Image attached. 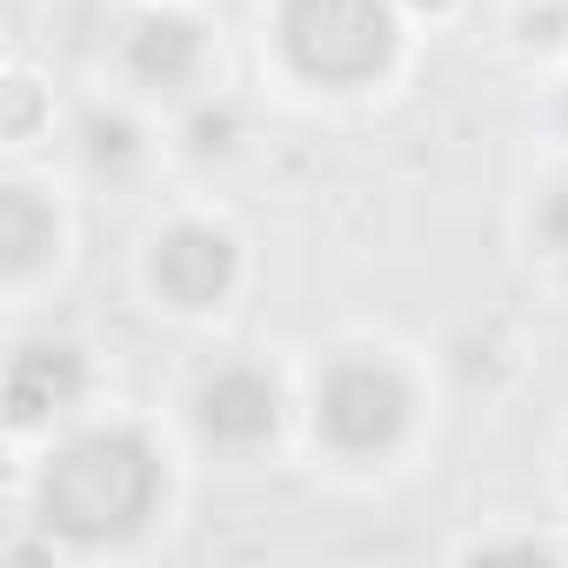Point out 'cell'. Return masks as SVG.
Masks as SVG:
<instances>
[{"label":"cell","mask_w":568,"mask_h":568,"mask_svg":"<svg viewBox=\"0 0 568 568\" xmlns=\"http://www.w3.org/2000/svg\"><path fill=\"white\" fill-rule=\"evenodd\" d=\"M154 495H161V468L134 435H81L74 448L54 455V468L41 481L48 528L74 535V541H108V535L141 528Z\"/></svg>","instance_id":"1"},{"label":"cell","mask_w":568,"mask_h":568,"mask_svg":"<svg viewBox=\"0 0 568 568\" xmlns=\"http://www.w3.org/2000/svg\"><path fill=\"white\" fill-rule=\"evenodd\" d=\"M281 41L308 81H368L395 54V21L382 0H288Z\"/></svg>","instance_id":"2"},{"label":"cell","mask_w":568,"mask_h":568,"mask_svg":"<svg viewBox=\"0 0 568 568\" xmlns=\"http://www.w3.org/2000/svg\"><path fill=\"white\" fill-rule=\"evenodd\" d=\"M402 422H408V388L382 362H342L322 382V428L335 448H348V455L388 448L402 435Z\"/></svg>","instance_id":"3"},{"label":"cell","mask_w":568,"mask_h":568,"mask_svg":"<svg viewBox=\"0 0 568 568\" xmlns=\"http://www.w3.org/2000/svg\"><path fill=\"white\" fill-rule=\"evenodd\" d=\"M234 281V247L207 227H174L154 254V288L174 302V308H207L227 295Z\"/></svg>","instance_id":"4"},{"label":"cell","mask_w":568,"mask_h":568,"mask_svg":"<svg viewBox=\"0 0 568 568\" xmlns=\"http://www.w3.org/2000/svg\"><path fill=\"white\" fill-rule=\"evenodd\" d=\"M74 388H81V362H74L68 348H21L14 368H8V415L28 428V422H41L48 408L74 402Z\"/></svg>","instance_id":"5"},{"label":"cell","mask_w":568,"mask_h":568,"mask_svg":"<svg viewBox=\"0 0 568 568\" xmlns=\"http://www.w3.org/2000/svg\"><path fill=\"white\" fill-rule=\"evenodd\" d=\"M201 422L221 435V442H261L274 428V388L261 375H221L207 395H201Z\"/></svg>","instance_id":"6"},{"label":"cell","mask_w":568,"mask_h":568,"mask_svg":"<svg viewBox=\"0 0 568 568\" xmlns=\"http://www.w3.org/2000/svg\"><path fill=\"white\" fill-rule=\"evenodd\" d=\"M0 247H8V267L28 274L48 247H54V221L41 214V201L28 187H8L0 194Z\"/></svg>","instance_id":"7"},{"label":"cell","mask_w":568,"mask_h":568,"mask_svg":"<svg viewBox=\"0 0 568 568\" xmlns=\"http://www.w3.org/2000/svg\"><path fill=\"white\" fill-rule=\"evenodd\" d=\"M128 54H134V68H141L148 81H181V74L194 68V28H181V21H148Z\"/></svg>","instance_id":"8"},{"label":"cell","mask_w":568,"mask_h":568,"mask_svg":"<svg viewBox=\"0 0 568 568\" xmlns=\"http://www.w3.org/2000/svg\"><path fill=\"white\" fill-rule=\"evenodd\" d=\"M541 234H548L555 247H568V194H555V201L541 207Z\"/></svg>","instance_id":"9"},{"label":"cell","mask_w":568,"mask_h":568,"mask_svg":"<svg viewBox=\"0 0 568 568\" xmlns=\"http://www.w3.org/2000/svg\"><path fill=\"white\" fill-rule=\"evenodd\" d=\"M94 154H128V128H94Z\"/></svg>","instance_id":"10"},{"label":"cell","mask_w":568,"mask_h":568,"mask_svg":"<svg viewBox=\"0 0 568 568\" xmlns=\"http://www.w3.org/2000/svg\"><path fill=\"white\" fill-rule=\"evenodd\" d=\"M415 8H442V0H415Z\"/></svg>","instance_id":"11"}]
</instances>
